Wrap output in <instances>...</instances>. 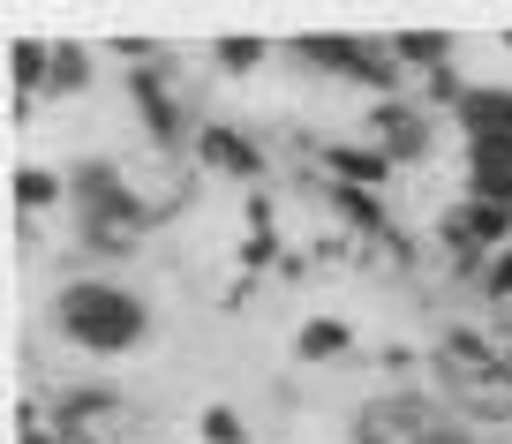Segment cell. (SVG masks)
Wrapping results in <instances>:
<instances>
[{
	"instance_id": "7c38bea8",
	"label": "cell",
	"mask_w": 512,
	"mask_h": 444,
	"mask_svg": "<svg viewBox=\"0 0 512 444\" xmlns=\"http://www.w3.org/2000/svg\"><path fill=\"white\" fill-rule=\"evenodd\" d=\"M46 68H53V38H8V91L23 98H46Z\"/></svg>"
},
{
	"instance_id": "8fae6325",
	"label": "cell",
	"mask_w": 512,
	"mask_h": 444,
	"mask_svg": "<svg viewBox=\"0 0 512 444\" xmlns=\"http://www.w3.org/2000/svg\"><path fill=\"white\" fill-rule=\"evenodd\" d=\"M392 53H400V68H407V76H437V68H452V61H460V46H452V38L445 31H392Z\"/></svg>"
},
{
	"instance_id": "9a60e30c",
	"label": "cell",
	"mask_w": 512,
	"mask_h": 444,
	"mask_svg": "<svg viewBox=\"0 0 512 444\" xmlns=\"http://www.w3.org/2000/svg\"><path fill=\"white\" fill-rule=\"evenodd\" d=\"M460 166H467V174H512V136H467Z\"/></svg>"
},
{
	"instance_id": "ba28073f",
	"label": "cell",
	"mask_w": 512,
	"mask_h": 444,
	"mask_svg": "<svg viewBox=\"0 0 512 444\" xmlns=\"http://www.w3.org/2000/svg\"><path fill=\"white\" fill-rule=\"evenodd\" d=\"M452 128L467 136H512V83H475V91L460 98V113H452Z\"/></svg>"
},
{
	"instance_id": "277c9868",
	"label": "cell",
	"mask_w": 512,
	"mask_h": 444,
	"mask_svg": "<svg viewBox=\"0 0 512 444\" xmlns=\"http://www.w3.org/2000/svg\"><path fill=\"white\" fill-rule=\"evenodd\" d=\"M437 128H445V121H437V113L422 106L415 91H407V98H384V106L362 113V136L377 143L392 166H422V159L437 151Z\"/></svg>"
},
{
	"instance_id": "d6986e66",
	"label": "cell",
	"mask_w": 512,
	"mask_h": 444,
	"mask_svg": "<svg viewBox=\"0 0 512 444\" xmlns=\"http://www.w3.org/2000/svg\"><path fill=\"white\" fill-rule=\"evenodd\" d=\"M505 46H512V38H505Z\"/></svg>"
},
{
	"instance_id": "3957f363",
	"label": "cell",
	"mask_w": 512,
	"mask_h": 444,
	"mask_svg": "<svg viewBox=\"0 0 512 444\" xmlns=\"http://www.w3.org/2000/svg\"><path fill=\"white\" fill-rule=\"evenodd\" d=\"M347 444H467L460 414L445 407L437 392H415V384H384L354 407Z\"/></svg>"
},
{
	"instance_id": "ffe728a7",
	"label": "cell",
	"mask_w": 512,
	"mask_h": 444,
	"mask_svg": "<svg viewBox=\"0 0 512 444\" xmlns=\"http://www.w3.org/2000/svg\"><path fill=\"white\" fill-rule=\"evenodd\" d=\"M467 444H475V437H467Z\"/></svg>"
},
{
	"instance_id": "2e32d148",
	"label": "cell",
	"mask_w": 512,
	"mask_h": 444,
	"mask_svg": "<svg viewBox=\"0 0 512 444\" xmlns=\"http://www.w3.org/2000/svg\"><path fill=\"white\" fill-rule=\"evenodd\" d=\"M196 437H204V444H249V414H234V407L219 399V407L196 414Z\"/></svg>"
},
{
	"instance_id": "9c48e42d",
	"label": "cell",
	"mask_w": 512,
	"mask_h": 444,
	"mask_svg": "<svg viewBox=\"0 0 512 444\" xmlns=\"http://www.w3.org/2000/svg\"><path fill=\"white\" fill-rule=\"evenodd\" d=\"M8 204H16V219H46V211L68 204V174L61 166H16L8 174Z\"/></svg>"
},
{
	"instance_id": "52a82bcc",
	"label": "cell",
	"mask_w": 512,
	"mask_h": 444,
	"mask_svg": "<svg viewBox=\"0 0 512 444\" xmlns=\"http://www.w3.org/2000/svg\"><path fill=\"white\" fill-rule=\"evenodd\" d=\"M354 347H362V332H354L347 317H332V309H317V317L294 324V362L302 369H332V362H347Z\"/></svg>"
},
{
	"instance_id": "e0dca14e",
	"label": "cell",
	"mask_w": 512,
	"mask_h": 444,
	"mask_svg": "<svg viewBox=\"0 0 512 444\" xmlns=\"http://www.w3.org/2000/svg\"><path fill=\"white\" fill-rule=\"evenodd\" d=\"M16 444H68L61 429H31V437H16Z\"/></svg>"
},
{
	"instance_id": "4fadbf2b",
	"label": "cell",
	"mask_w": 512,
	"mask_h": 444,
	"mask_svg": "<svg viewBox=\"0 0 512 444\" xmlns=\"http://www.w3.org/2000/svg\"><path fill=\"white\" fill-rule=\"evenodd\" d=\"M475 309H490V317H512V249H497L490 264H482V279H475Z\"/></svg>"
},
{
	"instance_id": "ac0fdd59",
	"label": "cell",
	"mask_w": 512,
	"mask_h": 444,
	"mask_svg": "<svg viewBox=\"0 0 512 444\" xmlns=\"http://www.w3.org/2000/svg\"><path fill=\"white\" fill-rule=\"evenodd\" d=\"M497 332H512V317H497Z\"/></svg>"
},
{
	"instance_id": "30bf717a",
	"label": "cell",
	"mask_w": 512,
	"mask_h": 444,
	"mask_svg": "<svg viewBox=\"0 0 512 444\" xmlns=\"http://www.w3.org/2000/svg\"><path fill=\"white\" fill-rule=\"evenodd\" d=\"M98 76V53L83 38H53V68H46V98H83Z\"/></svg>"
},
{
	"instance_id": "8992f818",
	"label": "cell",
	"mask_w": 512,
	"mask_h": 444,
	"mask_svg": "<svg viewBox=\"0 0 512 444\" xmlns=\"http://www.w3.org/2000/svg\"><path fill=\"white\" fill-rule=\"evenodd\" d=\"M317 166H324V181H339V189H369V196H384V189H392V174H400V166L384 159L369 136L317 143Z\"/></svg>"
},
{
	"instance_id": "5b68a950",
	"label": "cell",
	"mask_w": 512,
	"mask_h": 444,
	"mask_svg": "<svg viewBox=\"0 0 512 444\" xmlns=\"http://www.w3.org/2000/svg\"><path fill=\"white\" fill-rule=\"evenodd\" d=\"M196 166H204V174H226V181H241V189H256V181L272 174V151L256 143V128H241V121H219V113H211V121H204V136H196Z\"/></svg>"
},
{
	"instance_id": "7a4b0ae2",
	"label": "cell",
	"mask_w": 512,
	"mask_h": 444,
	"mask_svg": "<svg viewBox=\"0 0 512 444\" xmlns=\"http://www.w3.org/2000/svg\"><path fill=\"white\" fill-rule=\"evenodd\" d=\"M294 68H309V76L324 83H347V91H369L384 106V98H407L415 91V76L400 68V53H392V38H354V31H317V38H294L287 46Z\"/></svg>"
},
{
	"instance_id": "5bb4252c",
	"label": "cell",
	"mask_w": 512,
	"mask_h": 444,
	"mask_svg": "<svg viewBox=\"0 0 512 444\" xmlns=\"http://www.w3.org/2000/svg\"><path fill=\"white\" fill-rule=\"evenodd\" d=\"M264 61H272L264 38H219V46H211V68H219V76H256Z\"/></svg>"
},
{
	"instance_id": "6da1fadb",
	"label": "cell",
	"mask_w": 512,
	"mask_h": 444,
	"mask_svg": "<svg viewBox=\"0 0 512 444\" xmlns=\"http://www.w3.org/2000/svg\"><path fill=\"white\" fill-rule=\"evenodd\" d=\"M46 324H53V339H68L91 362H121V354H136L151 339V302L113 271H68L46 302Z\"/></svg>"
}]
</instances>
